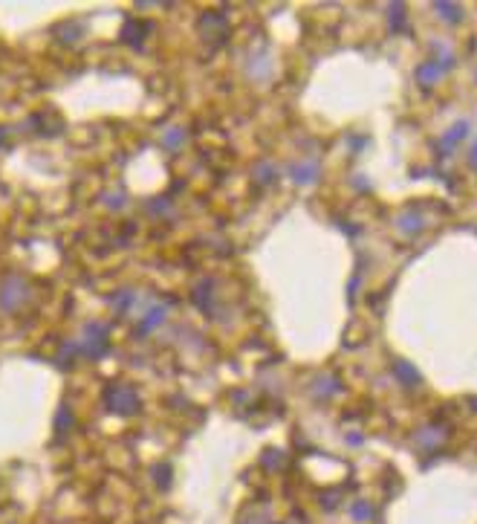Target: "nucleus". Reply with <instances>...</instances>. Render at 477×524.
<instances>
[{
    "label": "nucleus",
    "instance_id": "16",
    "mask_svg": "<svg viewBox=\"0 0 477 524\" xmlns=\"http://www.w3.org/2000/svg\"><path fill=\"white\" fill-rule=\"evenodd\" d=\"M136 304H139V296H136V290H130V287H122V290H116V293L110 296V307H113L119 316H125L128 310H133Z\"/></svg>",
    "mask_w": 477,
    "mask_h": 524
},
{
    "label": "nucleus",
    "instance_id": "22",
    "mask_svg": "<svg viewBox=\"0 0 477 524\" xmlns=\"http://www.w3.org/2000/svg\"><path fill=\"white\" fill-rule=\"evenodd\" d=\"M388 15H391V30H394V32H402V30H405V6H402V4H394V6L388 9Z\"/></svg>",
    "mask_w": 477,
    "mask_h": 524
},
{
    "label": "nucleus",
    "instance_id": "26",
    "mask_svg": "<svg viewBox=\"0 0 477 524\" xmlns=\"http://www.w3.org/2000/svg\"><path fill=\"white\" fill-rule=\"evenodd\" d=\"M339 498H342V492H330V495H321V504H324L327 510H336Z\"/></svg>",
    "mask_w": 477,
    "mask_h": 524
},
{
    "label": "nucleus",
    "instance_id": "4",
    "mask_svg": "<svg viewBox=\"0 0 477 524\" xmlns=\"http://www.w3.org/2000/svg\"><path fill=\"white\" fill-rule=\"evenodd\" d=\"M200 32H203V38L211 41L214 46H223L226 38H229V20H226L223 15H214V12H211V15H203Z\"/></svg>",
    "mask_w": 477,
    "mask_h": 524
},
{
    "label": "nucleus",
    "instance_id": "12",
    "mask_svg": "<svg viewBox=\"0 0 477 524\" xmlns=\"http://www.w3.org/2000/svg\"><path fill=\"white\" fill-rule=\"evenodd\" d=\"M396 229L405 237H417L425 229V218H422V214H417V209H408V211H402L399 218H396Z\"/></svg>",
    "mask_w": 477,
    "mask_h": 524
},
{
    "label": "nucleus",
    "instance_id": "30",
    "mask_svg": "<svg viewBox=\"0 0 477 524\" xmlns=\"http://www.w3.org/2000/svg\"><path fill=\"white\" fill-rule=\"evenodd\" d=\"M469 406H471V409H477V397H471V400H469Z\"/></svg>",
    "mask_w": 477,
    "mask_h": 524
},
{
    "label": "nucleus",
    "instance_id": "10",
    "mask_svg": "<svg viewBox=\"0 0 477 524\" xmlns=\"http://www.w3.org/2000/svg\"><path fill=\"white\" fill-rule=\"evenodd\" d=\"M151 32V23H145V20H125V27H122V32H119V41L122 44H128V46H142V41H145V35Z\"/></svg>",
    "mask_w": 477,
    "mask_h": 524
},
{
    "label": "nucleus",
    "instance_id": "11",
    "mask_svg": "<svg viewBox=\"0 0 477 524\" xmlns=\"http://www.w3.org/2000/svg\"><path fill=\"white\" fill-rule=\"evenodd\" d=\"M165 316H168V307H165V304H154L151 310L142 316V322L136 325V336H148V333H154L165 322Z\"/></svg>",
    "mask_w": 477,
    "mask_h": 524
},
{
    "label": "nucleus",
    "instance_id": "27",
    "mask_svg": "<svg viewBox=\"0 0 477 524\" xmlns=\"http://www.w3.org/2000/svg\"><path fill=\"white\" fill-rule=\"evenodd\" d=\"M469 165H471V169H477V139L471 142V148H469Z\"/></svg>",
    "mask_w": 477,
    "mask_h": 524
},
{
    "label": "nucleus",
    "instance_id": "13",
    "mask_svg": "<svg viewBox=\"0 0 477 524\" xmlns=\"http://www.w3.org/2000/svg\"><path fill=\"white\" fill-rule=\"evenodd\" d=\"M417 446L419 449H434V446H440L443 440H445V428L443 426H437V423H431V426H422L419 432H417Z\"/></svg>",
    "mask_w": 477,
    "mask_h": 524
},
{
    "label": "nucleus",
    "instance_id": "24",
    "mask_svg": "<svg viewBox=\"0 0 477 524\" xmlns=\"http://www.w3.org/2000/svg\"><path fill=\"white\" fill-rule=\"evenodd\" d=\"M237 524H269V516H267V513H255V510H249V513L241 516V521H237Z\"/></svg>",
    "mask_w": 477,
    "mask_h": 524
},
{
    "label": "nucleus",
    "instance_id": "8",
    "mask_svg": "<svg viewBox=\"0 0 477 524\" xmlns=\"http://www.w3.org/2000/svg\"><path fill=\"white\" fill-rule=\"evenodd\" d=\"M342 391H344L342 379H339L336 374H330V371L318 374L313 383H309V394H313L316 400H330V397H336V394H342Z\"/></svg>",
    "mask_w": 477,
    "mask_h": 524
},
{
    "label": "nucleus",
    "instance_id": "1",
    "mask_svg": "<svg viewBox=\"0 0 477 524\" xmlns=\"http://www.w3.org/2000/svg\"><path fill=\"white\" fill-rule=\"evenodd\" d=\"M105 409L110 412V414H119V417H133V414H139V409H142V400H139V394L130 388V386H119V383H110L107 388H105Z\"/></svg>",
    "mask_w": 477,
    "mask_h": 524
},
{
    "label": "nucleus",
    "instance_id": "21",
    "mask_svg": "<svg viewBox=\"0 0 477 524\" xmlns=\"http://www.w3.org/2000/svg\"><path fill=\"white\" fill-rule=\"evenodd\" d=\"M434 64H437L440 70H451V67H455V53L448 50L445 41H437V44H434Z\"/></svg>",
    "mask_w": 477,
    "mask_h": 524
},
{
    "label": "nucleus",
    "instance_id": "2",
    "mask_svg": "<svg viewBox=\"0 0 477 524\" xmlns=\"http://www.w3.org/2000/svg\"><path fill=\"white\" fill-rule=\"evenodd\" d=\"M29 296H32L29 281L23 275L12 273V275H6L4 281H0V310H4V313H18L20 307L29 301Z\"/></svg>",
    "mask_w": 477,
    "mask_h": 524
},
{
    "label": "nucleus",
    "instance_id": "18",
    "mask_svg": "<svg viewBox=\"0 0 477 524\" xmlns=\"http://www.w3.org/2000/svg\"><path fill=\"white\" fill-rule=\"evenodd\" d=\"M162 148L165 151H180L182 145H185V142H188V133H185V128H168V131H165L162 133Z\"/></svg>",
    "mask_w": 477,
    "mask_h": 524
},
{
    "label": "nucleus",
    "instance_id": "14",
    "mask_svg": "<svg viewBox=\"0 0 477 524\" xmlns=\"http://www.w3.org/2000/svg\"><path fill=\"white\" fill-rule=\"evenodd\" d=\"M278 177H281V171H278V165H275L272 159H260V162H255L252 180H255L257 185H272V183H278Z\"/></svg>",
    "mask_w": 477,
    "mask_h": 524
},
{
    "label": "nucleus",
    "instance_id": "7",
    "mask_svg": "<svg viewBox=\"0 0 477 524\" xmlns=\"http://www.w3.org/2000/svg\"><path fill=\"white\" fill-rule=\"evenodd\" d=\"M286 174H290V180L295 185H313L321 174V165H318V159H295L290 169H286Z\"/></svg>",
    "mask_w": 477,
    "mask_h": 524
},
{
    "label": "nucleus",
    "instance_id": "5",
    "mask_svg": "<svg viewBox=\"0 0 477 524\" xmlns=\"http://www.w3.org/2000/svg\"><path fill=\"white\" fill-rule=\"evenodd\" d=\"M246 73H249V79H255V81H267V79L272 76V55H269L267 46H257V50L249 53V58H246Z\"/></svg>",
    "mask_w": 477,
    "mask_h": 524
},
{
    "label": "nucleus",
    "instance_id": "6",
    "mask_svg": "<svg viewBox=\"0 0 477 524\" xmlns=\"http://www.w3.org/2000/svg\"><path fill=\"white\" fill-rule=\"evenodd\" d=\"M469 131H471V122H469V119H457V122L440 136V142H437V154H440V157H448V154L455 151V148L460 145V142L469 136Z\"/></svg>",
    "mask_w": 477,
    "mask_h": 524
},
{
    "label": "nucleus",
    "instance_id": "28",
    "mask_svg": "<svg viewBox=\"0 0 477 524\" xmlns=\"http://www.w3.org/2000/svg\"><path fill=\"white\" fill-rule=\"evenodd\" d=\"M365 145H368L365 136H353V139H350V148H353V151H359V148H365Z\"/></svg>",
    "mask_w": 477,
    "mask_h": 524
},
{
    "label": "nucleus",
    "instance_id": "19",
    "mask_svg": "<svg viewBox=\"0 0 477 524\" xmlns=\"http://www.w3.org/2000/svg\"><path fill=\"white\" fill-rule=\"evenodd\" d=\"M347 516H350L356 524H368V521H373L376 510H373V504H368V502H353V504L347 507Z\"/></svg>",
    "mask_w": 477,
    "mask_h": 524
},
{
    "label": "nucleus",
    "instance_id": "15",
    "mask_svg": "<svg viewBox=\"0 0 477 524\" xmlns=\"http://www.w3.org/2000/svg\"><path fill=\"white\" fill-rule=\"evenodd\" d=\"M443 73H445V70H440L434 61H425V64H419L414 70V79H417L419 87H434V84H440Z\"/></svg>",
    "mask_w": 477,
    "mask_h": 524
},
{
    "label": "nucleus",
    "instance_id": "3",
    "mask_svg": "<svg viewBox=\"0 0 477 524\" xmlns=\"http://www.w3.org/2000/svg\"><path fill=\"white\" fill-rule=\"evenodd\" d=\"M76 345H79V356H87V360H102V356L110 351V327L102 325V322H90L84 327V336Z\"/></svg>",
    "mask_w": 477,
    "mask_h": 524
},
{
    "label": "nucleus",
    "instance_id": "20",
    "mask_svg": "<svg viewBox=\"0 0 477 524\" xmlns=\"http://www.w3.org/2000/svg\"><path fill=\"white\" fill-rule=\"evenodd\" d=\"M69 428H73V412H69L67 406H61L58 414H55V440H64L69 435Z\"/></svg>",
    "mask_w": 477,
    "mask_h": 524
},
{
    "label": "nucleus",
    "instance_id": "25",
    "mask_svg": "<svg viewBox=\"0 0 477 524\" xmlns=\"http://www.w3.org/2000/svg\"><path fill=\"white\" fill-rule=\"evenodd\" d=\"M154 475H156V484H159L162 490H168V487H171V484H168V481H171V466H168V464H165V466H156Z\"/></svg>",
    "mask_w": 477,
    "mask_h": 524
},
{
    "label": "nucleus",
    "instance_id": "17",
    "mask_svg": "<svg viewBox=\"0 0 477 524\" xmlns=\"http://www.w3.org/2000/svg\"><path fill=\"white\" fill-rule=\"evenodd\" d=\"M445 23H448V27H457V23L466 18V12H463V6H457V4H448V0H443V4H434L431 6Z\"/></svg>",
    "mask_w": 477,
    "mask_h": 524
},
{
    "label": "nucleus",
    "instance_id": "23",
    "mask_svg": "<svg viewBox=\"0 0 477 524\" xmlns=\"http://www.w3.org/2000/svg\"><path fill=\"white\" fill-rule=\"evenodd\" d=\"M102 200H105V206H107V209L119 211V209H125V200H128V197H125V192H116V195L110 192V195H105Z\"/></svg>",
    "mask_w": 477,
    "mask_h": 524
},
{
    "label": "nucleus",
    "instance_id": "9",
    "mask_svg": "<svg viewBox=\"0 0 477 524\" xmlns=\"http://www.w3.org/2000/svg\"><path fill=\"white\" fill-rule=\"evenodd\" d=\"M391 374H394L396 383L405 386V388H417V386H422V374H419L411 362H405V360H394V362H391Z\"/></svg>",
    "mask_w": 477,
    "mask_h": 524
},
{
    "label": "nucleus",
    "instance_id": "29",
    "mask_svg": "<svg viewBox=\"0 0 477 524\" xmlns=\"http://www.w3.org/2000/svg\"><path fill=\"white\" fill-rule=\"evenodd\" d=\"M347 438H350L353 446H362V435H347Z\"/></svg>",
    "mask_w": 477,
    "mask_h": 524
}]
</instances>
